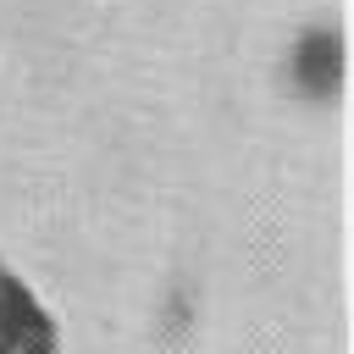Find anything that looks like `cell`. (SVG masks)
Segmentation results:
<instances>
[{
  "label": "cell",
  "instance_id": "1",
  "mask_svg": "<svg viewBox=\"0 0 354 354\" xmlns=\"http://www.w3.org/2000/svg\"><path fill=\"white\" fill-rule=\"evenodd\" d=\"M288 77L299 94L310 100H326L343 88V39L337 28H304L293 39V61H288Z\"/></svg>",
  "mask_w": 354,
  "mask_h": 354
}]
</instances>
